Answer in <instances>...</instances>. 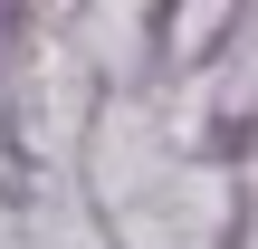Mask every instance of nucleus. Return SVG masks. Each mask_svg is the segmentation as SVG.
I'll return each instance as SVG.
<instances>
[{
	"instance_id": "nucleus-1",
	"label": "nucleus",
	"mask_w": 258,
	"mask_h": 249,
	"mask_svg": "<svg viewBox=\"0 0 258 249\" xmlns=\"http://www.w3.org/2000/svg\"><path fill=\"white\" fill-rule=\"evenodd\" d=\"M10 19H19V0H0V29H10Z\"/></svg>"
}]
</instances>
